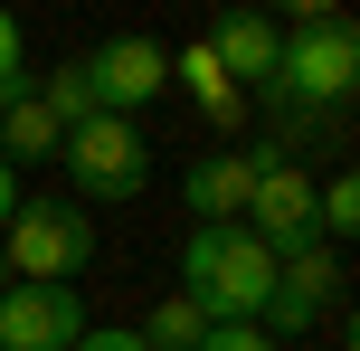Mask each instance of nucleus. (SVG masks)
I'll use <instances>...</instances> for the list:
<instances>
[{"label":"nucleus","mask_w":360,"mask_h":351,"mask_svg":"<svg viewBox=\"0 0 360 351\" xmlns=\"http://www.w3.org/2000/svg\"><path fill=\"white\" fill-rule=\"evenodd\" d=\"M86 304L76 285H10L0 295V351H76Z\"/></svg>","instance_id":"8"},{"label":"nucleus","mask_w":360,"mask_h":351,"mask_svg":"<svg viewBox=\"0 0 360 351\" xmlns=\"http://www.w3.org/2000/svg\"><path fill=\"white\" fill-rule=\"evenodd\" d=\"M29 95H38V105L57 114V133H76V124L95 114V95H86V67H76V57H67V67L48 76V86H29Z\"/></svg>","instance_id":"13"},{"label":"nucleus","mask_w":360,"mask_h":351,"mask_svg":"<svg viewBox=\"0 0 360 351\" xmlns=\"http://www.w3.org/2000/svg\"><path fill=\"white\" fill-rule=\"evenodd\" d=\"M266 162H275V152H199L190 181H180L190 219H199V228H237V219H247V200H256V171H266Z\"/></svg>","instance_id":"9"},{"label":"nucleus","mask_w":360,"mask_h":351,"mask_svg":"<svg viewBox=\"0 0 360 351\" xmlns=\"http://www.w3.org/2000/svg\"><path fill=\"white\" fill-rule=\"evenodd\" d=\"M57 143H67V133H57V114L38 105V95H10V105H0V162H57Z\"/></svg>","instance_id":"11"},{"label":"nucleus","mask_w":360,"mask_h":351,"mask_svg":"<svg viewBox=\"0 0 360 351\" xmlns=\"http://www.w3.org/2000/svg\"><path fill=\"white\" fill-rule=\"evenodd\" d=\"M199 333H209V323L190 314V304H152V323H143V351H199Z\"/></svg>","instance_id":"14"},{"label":"nucleus","mask_w":360,"mask_h":351,"mask_svg":"<svg viewBox=\"0 0 360 351\" xmlns=\"http://www.w3.org/2000/svg\"><path fill=\"white\" fill-rule=\"evenodd\" d=\"M266 295H275V257L247 228H190V247H180V304L199 323H256Z\"/></svg>","instance_id":"1"},{"label":"nucleus","mask_w":360,"mask_h":351,"mask_svg":"<svg viewBox=\"0 0 360 351\" xmlns=\"http://www.w3.org/2000/svg\"><path fill=\"white\" fill-rule=\"evenodd\" d=\"M313 209H323V238H351V228H360V181H351V171L313 181Z\"/></svg>","instance_id":"15"},{"label":"nucleus","mask_w":360,"mask_h":351,"mask_svg":"<svg viewBox=\"0 0 360 351\" xmlns=\"http://www.w3.org/2000/svg\"><path fill=\"white\" fill-rule=\"evenodd\" d=\"M76 67H86L95 114H124V124H133V105H152V95L171 86V48L162 38H105V48L76 57Z\"/></svg>","instance_id":"6"},{"label":"nucleus","mask_w":360,"mask_h":351,"mask_svg":"<svg viewBox=\"0 0 360 351\" xmlns=\"http://www.w3.org/2000/svg\"><path fill=\"white\" fill-rule=\"evenodd\" d=\"M10 209H19V171L0 162V228H10Z\"/></svg>","instance_id":"19"},{"label":"nucleus","mask_w":360,"mask_h":351,"mask_svg":"<svg viewBox=\"0 0 360 351\" xmlns=\"http://www.w3.org/2000/svg\"><path fill=\"white\" fill-rule=\"evenodd\" d=\"M199 48L218 57V76H228V86H266V76H275V48H285V29H275V19H256V10H228Z\"/></svg>","instance_id":"10"},{"label":"nucleus","mask_w":360,"mask_h":351,"mask_svg":"<svg viewBox=\"0 0 360 351\" xmlns=\"http://www.w3.org/2000/svg\"><path fill=\"white\" fill-rule=\"evenodd\" d=\"M0 295H10V266H0Z\"/></svg>","instance_id":"20"},{"label":"nucleus","mask_w":360,"mask_h":351,"mask_svg":"<svg viewBox=\"0 0 360 351\" xmlns=\"http://www.w3.org/2000/svg\"><path fill=\"white\" fill-rule=\"evenodd\" d=\"M237 228H247V238L266 247L275 266H285V257H304V247H323L313 171H304V162H266V171H256V200H247V219H237Z\"/></svg>","instance_id":"5"},{"label":"nucleus","mask_w":360,"mask_h":351,"mask_svg":"<svg viewBox=\"0 0 360 351\" xmlns=\"http://www.w3.org/2000/svg\"><path fill=\"white\" fill-rule=\"evenodd\" d=\"M332 304H342V266H332V247H304V257L275 266V295H266V314H256V333L285 342V333H304V323H323Z\"/></svg>","instance_id":"7"},{"label":"nucleus","mask_w":360,"mask_h":351,"mask_svg":"<svg viewBox=\"0 0 360 351\" xmlns=\"http://www.w3.org/2000/svg\"><path fill=\"white\" fill-rule=\"evenodd\" d=\"M351 86H360V29L342 10H304L285 29V48H275L266 95H285L304 114H332V105H351Z\"/></svg>","instance_id":"2"},{"label":"nucleus","mask_w":360,"mask_h":351,"mask_svg":"<svg viewBox=\"0 0 360 351\" xmlns=\"http://www.w3.org/2000/svg\"><path fill=\"white\" fill-rule=\"evenodd\" d=\"M10 95H29V38H19V19L0 10V105Z\"/></svg>","instance_id":"16"},{"label":"nucleus","mask_w":360,"mask_h":351,"mask_svg":"<svg viewBox=\"0 0 360 351\" xmlns=\"http://www.w3.org/2000/svg\"><path fill=\"white\" fill-rule=\"evenodd\" d=\"M171 76L190 86V105L209 114V124H237V86L218 76V57H209V48H180V57H171Z\"/></svg>","instance_id":"12"},{"label":"nucleus","mask_w":360,"mask_h":351,"mask_svg":"<svg viewBox=\"0 0 360 351\" xmlns=\"http://www.w3.org/2000/svg\"><path fill=\"white\" fill-rule=\"evenodd\" d=\"M199 351H285V342H266L256 323H209V333H199Z\"/></svg>","instance_id":"17"},{"label":"nucleus","mask_w":360,"mask_h":351,"mask_svg":"<svg viewBox=\"0 0 360 351\" xmlns=\"http://www.w3.org/2000/svg\"><path fill=\"white\" fill-rule=\"evenodd\" d=\"M95 257V228L76 219V200H19L0 228V266L10 285H76Z\"/></svg>","instance_id":"3"},{"label":"nucleus","mask_w":360,"mask_h":351,"mask_svg":"<svg viewBox=\"0 0 360 351\" xmlns=\"http://www.w3.org/2000/svg\"><path fill=\"white\" fill-rule=\"evenodd\" d=\"M57 162L76 171L86 200H133V190L152 181V152H143V133H133L124 114H86V124L57 143Z\"/></svg>","instance_id":"4"},{"label":"nucleus","mask_w":360,"mask_h":351,"mask_svg":"<svg viewBox=\"0 0 360 351\" xmlns=\"http://www.w3.org/2000/svg\"><path fill=\"white\" fill-rule=\"evenodd\" d=\"M76 351H143V333H105V323H86V333H76Z\"/></svg>","instance_id":"18"}]
</instances>
